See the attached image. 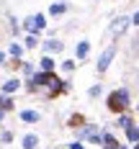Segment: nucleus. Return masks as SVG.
<instances>
[{
	"mask_svg": "<svg viewBox=\"0 0 139 149\" xmlns=\"http://www.w3.org/2000/svg\"><path fill=\"white\" fill-rule=\"evenodd\" d=\"M131 23H134V26H139V10L134 13V18H131Z\"/></svg>",
	"mask_w": 139,
	"mask_h": 149,
	"instance_id": "obj_18",
	"label": "nucleus"
},
{
	"mask_svg": "<svg viewBox=\"0 0 139 149\" xmlns=\"http://www.w3.org/2000/svg\"><path fill=\"white\" fill-rule=\"evenodd\" d=\"M64 10H67V5H64V3H54V5L49 8V13H52V15H59V13H64Z\"/></svg>",
	"mask_w": 139,
	"mask_h": 149,
	"instance_id": "obj_7",
	"label": "nucleus"
},
{
	"mask_svg": "<svg viewBox=\"0 0 139 149\" xmlns=\"http://www.w3.org/2000/svg\"><path fill=\"white\" fill-rule=\"evenodd\" d=\"M116 57V46H108L106 52L101 54V59H98V72H106L108 67H111V59Z\"/></svg>",
	"mask_w": 139,
	"mask_h": 149,
	"instance_id": "obj_3",
	"label": "nucleus"
},
{
	"mask_svg": "<svg viewBox=\"0 0 139 149\" xmlns=\"http://www.w3.org/2000/svg\"><path fill=\"white\" fill-rule=\"evenodd\" d=\"M10 54H13V57H18V54H21V46L13 44V46H10Z\"/></svg>",
	"mask_w": 139,
	"mask_h": 149,
	"instance_id": "obj_15",
	"label": "nucleus"
},
{
	"mask_svg": "<svg viewBox=\"0 0 139 149\" xmlns=\"http://www.w3.org/2000/svg\"><path fill=\"white\" fill-rule=\"evenodd\" d=\"M21 118L34 123V121H39V113H36V111H23V113H21Z\"/></svg>",
	"mask_w": 139,
	"mask_h": 149,
	"instance_id": "obj_8",
	"label": "nucleus"
},
{
	"mask_svg": "<svg viewBox=\"0 0 139 149\" xmlns=\"http://www.w3.org/2000/svg\"><path fill=\"white\" fill-rule=\"evenodd\" d=\"M126 134H129V141H139V129L129 126V129H126Z\"/></svg>",
	"mask_w": 139,
	"mask_h": 149,
	"instance_id": "obj_12",
	"label": "nucleus"
},
{
	"mask_svg": "<svg viewBox=\"0 0 139 149\" xmlns=\"http://www.w3.org/2000/svg\"><path fill=\"white\" fill-rule=\"evenodd\" d=\"M119 126H121V129H129V126H131V118H129V116H121V118H119Z\"/></svg>",
	"mask_w": 139,
	"mask_h": 149,
	"instance_id": "obj_13",
	"label": "nucleus"
},
{
	"mask_svg": "<svg viewBox=\"0 0 139 149\" xmlns=\"http://www.w3.org/2000/svg\"><path fill=\"white\" fill-rule=\"evenodd\" d=\"M88 52H90V44H88V41H80V44H77V57H80V59H85Z\"/></svg>",
	"mask_w": 139,
	"mask_h": 149,
	"instance_id": "obj_6",
	"label": "nucleus"
},
{
	"mask_svg": "<svg viewBox=\"0 0 139 149\" xmlns=\"http://www.w3.org/2000/svg\"><path fill=\"white\" fill-rule=\"evenodd\" d=\"M3 90H5V93H15V90H18V80H8V82L3 85Z\"/></svg>",
	"mask_w": 139,
	"mask_h": 149,
	"instance_id": "obj_10",
	"label": "nucleus"
},
{
	"mask_svg": "<svg viewBox=\"0 0 139 149\" xmlns=\"http://www.w3.org/2000/svg\"><path fill=\"white\" fill-rule=\"evenodd\" d=\"M3 62H5V54H3V52H0V64H3Z\"/></svg>",
	"mask_w": 139,
	"mask_h": 149,
	"instance_id": "obj_20",
	"label": "nucleus"
},
{
	"mask_svg": "<svg viewBox=\"0 0 139 149\" xmlns=\"http://www.w3.org/2000/svg\"><path fill=\"white\" fill-rule=\"evenodd\" d=\"M0 105H3V108H10V98H3V100H0Z\"/></svg>",
	"mask_w": 139,
	"mask_h": 149,
	"instance_id": "obj_17",
	"label": "nucleus"
},
{
	"mask_svg": "<svg viewBox=\"0 0 139 149\" xmlns=\"http://www.w3.org/2000/svg\"><path fill=\"white\" fill-rule=\"evenodd\" d=\"M129 23H131V18H126V15H121V18H116V21L111 23V29H108V33H111V36H121L124 31L129 29Z\"/></svg>",
	"mask_w": 139,
	"mask_h": 149,
	"instance_id": "obj_2",
	"label": "nucleus"
},
{
	"mask_svg": "<svg viewBox=\"0 0 139 149\" xmlns=\"http://www.w3.org/2000/svg\"><path fill=\"white\" fill-rule=\"evenodd\" d=\"M44 49H46V52H59V49H62V41H46Z\"/></svg>",
	"mask_w": 139,
	"mask_h": 149,
	"instance_id": "obj_11",
	"label": "nucleus"
},
{
	"mask_svg": "<svg viewBox=\"0 0 139 149\" xmlns=\"http://www.w3.org/2000/svg\"><path fill=\"white\" fill-rule=\"evenodd\" d=\"M23 26H26L31 33H36V31H41V29L46 26V18H44L41 13H39V15H31V18L26 21V23H23Z\"/></svg>",
	"mask_w": 139,
	"mask_h": 149,
	"instance_id": "obj_4",
	"label": "nucleus"
},
{
	"mask_svg": "<svg viewBox=\"0 0 139 149\" xmlns=\"http://www.w3.org/2000/svg\"><path fill=\"white\" fill-rule=\"evenodd\" d=\"M36 144H39V139L34 134H26L23 136V149H36Z\"/></svg>",
	"mask_w": 139,
	"mask_h": 149,
	"instance_id": "obj_5",
	"label": "nucleus"
},
{
	"mask_svg": "<svg viewBox=\"0 0 139 149\" xmlns=\"http://www.w3.org/2000/svg\"><path fill=\"white\" fill-rule=\"evenodd\" d=\"M70 149H85L82 144H70Z\"/></svg>",
	"mask_w": 139,
	"mask_h": 149,
	"instance_id": "obj_19",
	"label": "nucleus"
},
{
	"mask_svg": "<svg viewBox=\"0 0 139 149\" xmlns=\"http://www.w3.org/2000/svg\"><path fill=\"white\" fill-rule=\"evenodd\" d=\"M126 105H129V93L126 90H113L108 95V108L111 111H124Z\"/></svg>",
	"mask_w": 139,
	"mask_h": 149,
	"instance_id": "obj_1",
	"label": "nucleus"
},
{
	"mask_svg": "<svg viewBox=\"0 0 139 149\" xmlns=\"http://www.w3.org/2000/svg\"><path fill=\"white\" fill-rule=\"evenodd\" d=\"M137 149H139V147H137Z\"/></svg>",
	"mask_w": 139,
	"mask_h": 149,
	"instance_id": "obj_22",
	"label": "nucleus"
},
{
	"mask_svg": "<svg viewBox=\"0 0 139 149\" xmlns=\"http://www.w3.org/2000/svg\"><path fill=\"white\" fill-rule=\"evenodd\" d=\"M0 118H3V113H0Z\"/></svg>",
	"mask_w": 139,
	"mask_h": 149,
	"instance_id": "obj_21",
	"label": "nucleus"
},
{
	"mask_svg": "<svg viewBox=\"0 0 139 149\" xmlns=\"http://www.w3.org/2000/svg\"><path fill=\"white\" fill-rule=\"evenodd\" d=\"M41 70H44V72H52V70H54V62H52V57H44V59H41Z\"/></svg>",
	"mask_w": 139,
	"mask_h": 149,
	"instance_id": "obj_9",
	"label": "nucleus"
},
{
	"mask_svg": "<svg viewBox=\"0 0 139 149\" xmlns=\"http://www.w3.org/2000/svg\"><path fill=\"white\" fill-rule=\"evenodd\" d=\"M106 149H119L116 141H113V136H108V134H106Z\"/></svg>",
	"mask_w": 139,
	"mask_h": 149,
	"instance_id": "obj_14",
	"label": "nucleus"
},
{
	"mask_svg": "<svg viewBox=\"0 0 139 149\" xmlns=\"http://www.w3.org/2000/svg\"><path fill=\"white\" fill-rule=\"evenodd\" d=\"M26 46H36V36H34V33H31L29 39H26Z\"/></svg>",
	"mask_w": 139,
	"mask_h": 149,
	"instance_id": "obj_16",
	"label": "nucleus"
}]
</instances>
